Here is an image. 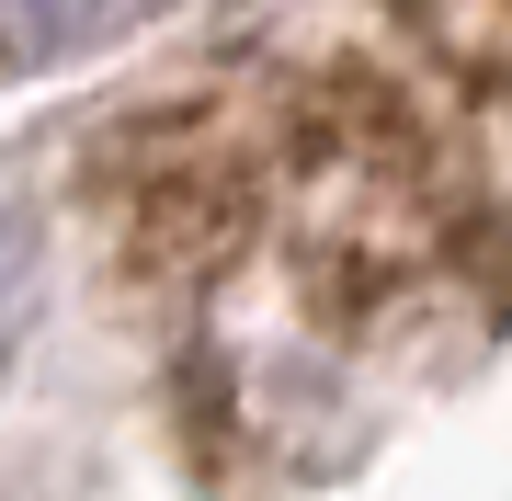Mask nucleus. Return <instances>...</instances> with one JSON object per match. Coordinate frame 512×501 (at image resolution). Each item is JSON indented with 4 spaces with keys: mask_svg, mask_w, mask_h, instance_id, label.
I'll return each instance as SVG.
<instances>
[{
    "mask_svg": "<svg viewBox=\"0 0 512 501\" xmlns=\"http://www.w3.org/2000/svg\"><path fill=\"white\" fill-rule=\"evenodd\" d=\"M421 12V46L444 57L478 92H512V0H410Z\"/></svg>",
    "mask_w": 512,
    "mask_h": 501,
    "instance_id": "2",
    "label": "nucleus"
},
{
    "mask_svg": "<svg viewBox=\"0 0 512 501\" xmlns=\"http://www.w3.org/2000/svg\"><path fill=\"white\" fill-rule=\"evenodd\" d=\"M12 308H23V251H12V228H0V331H12Z\"/></svg>",
    "mask_w": 512,
    "mask_h": 501,
    "instance_id": "4",
    "label": "nucleus"
},
{
    "mask_svg": "<svg viewBox=\"0 0 512 501\" xmlns=\"http://www.w3.org/2000/svg\"><path fill=\"white\" fill-rule=\"evenodd\" d=\"M160 228L194 262L228 410L296 456L456 376L501 319L490 205L376 80L205 114V149L160 171Z\"/></svg>",
    "mask_w": 512,
    "mask_h": 501,
    "instance_id": "1",
    "label": "nucleus"
},
{
    "mask_svg": "<svg viewBox=\"0 0 512 501\" xmlns=\"http://www.w3.org/2000/svg\"><path fill=\"white\" fill-rule=\"evenodd\" d=\"M114 0H0V57H46L69 35H92Z\"/></svg>",
    "mask_w": 512,
    "mask_h": 501,
    "instance_id": "3",
    "label": "nucleus"
}]
</instances>
